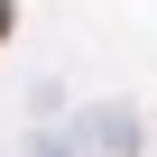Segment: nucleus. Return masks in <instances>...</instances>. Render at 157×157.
<instances>
[{"mask_svg": "<svg viewBox=\"0 0 157 157\" xmlns=\"http://www.w3.org/2000/svg\"><path fill=\"white\" fill-rule=\"evenodd\" d=\"M19 37V0H0V46H10Z\"/></svg>", "mask_w": 157, "mask_h": 157, "instance_id": "f257e3e1", "label": "nucleus"}]
</instances>
